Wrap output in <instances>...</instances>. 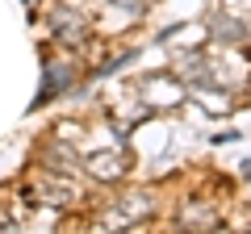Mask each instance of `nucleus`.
<instances>
[{
    "label": "nucleus",
    "instance_id": "nucleus-3",
    "mask_svg": "<svg viewBox=\"0 0 251 234\" xmlns=\"http://www.w3.org/2000/svg\"><path fill=\"white\" fill-rule=\"evenodd\" d=\"M59 88H72V67H67V63H50V59H46V80H42V88H38L34 105L54 100V92H59Z\"/></svg>",
    "mask_w": 251,
    "mask_h": 234
},
{
    "label": "nucleus",
    "instance_id": "nucleus-5",
    "mask_svg": "<svg viewBox=\"0 0 251 234\" xmlns=\"http://www.w3.org/2000/svg\"><path fill=\"white\" fill-rule=\"evenodd\" d=\"M209 25H214V38H218V42H243V38H247V29H243L239 17H222V13H214Z\"/></svg>",
    "mask_w": 251,
    "mask_h": 234
},
{
    "label": "nucleus",
    "instance_id": "nucleus-7",
    "mask_svg": "<svg viewBox=\"0 0 251 234\" xmlns=\"http://www.w3.org/2000/svg\"><path fill=\"white\" fill-rule=\"evenodd\" d=\"M197 222H201V226H218V217L209 213L205 205H188V209H184V226H197Z\"/></svg>",
    "mask_w": 251,
    "mask_h": 234
},
{
    "label": "nucleus",
    "instance_id": "nucleus-2",
    "mask_svg": "<svg viewBox=\"0 0 251 234\" xmlns=\"http://www.w3.org/2000/svg\"><path fill=\"white\" fill-rule=\"evenodd\" d=\"M50 29H54V38L67 42V46H84V42H88L84 21L75 17V13H67V9H54V13H50Z\"/></svg>",
    "mask_w": 251,
    "mask_h": 234
},
{
    "label": "nucleus",
    "instance_id": "nucleus-4",
    "mask_svg": "<svg viewBox=\"0 0 251 234\" xmlns=\"http://www.w3.org/2000/svg\"><path fill=\"white\" fill-rule=\"evenodd\" d=\"M88 167H92V176H100V180H117V176L126 171V159H122V151H100V155L88 159Z\"/></svg>",
    "mask_w": 251,
    "mask_h": 234
},
{
    "label": "nucleus",
    "instance_id": "nucleus-1",
    "mask_svg": "<svg viewBox=\"0 0 251 234\" xmlns=\"http://www.w3.org/2000/svg\"><path fill=\"white\" fill-rule=\"evenodd\" d=\"M138 92H143V100L147 105H180L184 100V88H180L172 75H147L143 84H138Z\"/></svg>",
    "mask_w": 251,
    "mask_h": 234
},
{
    "label": "nucleus",
    "instance_id": "nucleus-6",
    "mask_svg": "<svg viewBox=\"0 0 251 234\" xmlns=\"http://www.w3.org/2000/svg\"><path fill=\"white\" fill-rule=\"evenodd\" d=\"M122 213H126V217H147V213H151V197H147V192H138V197L122 201Z\"/></svg>",
    "mask_w": 251,
    "mask_h": 234
},
{
    "label": "nucleus",
    "instance_id": "nucleus-8",
    "mask_svg": "<svg viewBox=\"0 0 251 234\" xmlns=\"http://www.w3.org/2000/svg\"><path fill=\"white\" fill-rule=\"evenodd\" d=\"M117 9H126V13H143L147 9V0H113Z\"/></svg>",
    "mask_w": 251,
    "mask_h": 234
}]
</instances>
